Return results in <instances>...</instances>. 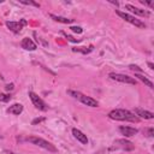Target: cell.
Instances as JSON below:
<instances>
[{
	"instance_id": "d6986e66",
	"label": "cell",
	"mask_w": 154,
	"mask_h": 154,
	"mask_svg": "<svg viewBox=\"0 0 154 154\" xmlns=\"http://www.w3.org/2000/svg\"><path fill=\"white\" fill-rule=\"evenodd\" d=\"M129 69H130L131 71H134L135 74H139V72H140V74H142V72H143V70H142L140 66H137V65H134V64H131V65L129 66Z\"/></svg>"
},
{
	"instance_id": "83f0119b",
	"label": "cell",
	"mask_w": 154,
	"mask_h": 154,
	"mask_svg": "<svg viewBox=\"0 0 154 154\" xmlns=\"http://www.w3.org/2000/svg\"><path fill=\"white\" fill-rule=\"evenodd\" d=\"M1 3H3V1H1V0H0V4H1Z\"/></svg>"
},
{
	"instance_id": "ac0fdd59",
	"label": "cell",
	"mask_w": 154,
	"mask_h": 154,
	"mask_svg": "<svg viewBox=\"0 0 154 154\" xmlns=\"http://www.w3.org/2000/svg\"><path fill=\"white\" fill-rule=\"evenodd\" d=\"M19 3L24 4V5H32V6H35V7H40V4L33 1V0H29V1H27V0H19Z\"/></svg>"
},
{
	"instance_id": "8992f818",
	"label": "cell",
	"mask_w": 154,
	"mask_h": 154,
	"mask_svg": "<svg viewBox=\"0 0 154 154\" xmlns=\"http://www.w3.org/2000/svg\"><path fill=\"white\" fill-rule=\"evenodd\" d=\"M113 146L116 148H119L122 150H134L135 149V145L132 142L125 140V139H119V140H116Z\"/></svg>"
},
{
	"instance_id": "ffe728a7",
	"label": "cell",
	"mask_w": 154,
	"mask_h": 154,
	"mask_svg": "<svg viewBox=\"0 0 154 154\" xmlns=\"http://www.w3.org/2000/svg\"><path fill=\"white\" fill-rule=\"evenodd\" d=\"M10 100H11V96H10L8 94L0 93V101H3V102H8Z\"/></svg>"
},
{
	"instance_id": "ba28073f",
	"label": "cell",
	"mask_w": 154,
	"mask_h": 154,
	"mask_svg": "<svg viewBox=\"0 0 154 154\" xmlns=\"http://www.w3.org/2000/svg\"><path fill=\"white\" fill-rule=\"evenodd\" d=\"M125 10H129L130 12L135 13V15H137V16H141V17H148V16H149V12L146 11V10H141V8L135 7L134 5H130V4L125 5Z\"/></svg>"
},
{
	"instance_id": "5b68a950",
	"label": "cell",
	"mask_w": 154,
	"mask_h": 154,
	"mask_svg": "<svg viewBox=\"0 0 154 154\" xmlns=\"http://www.w3.org/2000/svg\"><path fill=\"white\" fill-rule=\"evenodd\" d=\"M29 98H30V100H32L33 105L37 110H40V111H46L48 108L47 105H46V102L42 99H41L36 93H34V91H29Z\"/></svg>"
},
{
	"instance_id": "52a82bcc",
	"label": "cell",
	"mask_w": 154,
	"mask_h": 154,
	"mask_svg": "<svg viewBox=\"0 0 154 154\" xmlns=\"http://www.w3.org/2000/svg\"><path fill=\"white\" fill-rule=\"evenodd\" d=\"M24 25H27L25 19H20V22H6V27L13 33H19Z\"/></svg>"
},
{
	"instance_id": "f1b7e54d",
	"label": "cell",
	"mask_w": 154,
	"mask_h": 154,
	"mask_svg": "<svg viewBox=\"0 0 154 154\" xmlns=\"http://www.w3.org/2000/svg\"><path fill=\"white\" fill-rule=\"evenodd\" d=\"M1 137H3V136H1V135H0V139H1Z\"/></svg>"
},
{
	"instance_id": "30bf717a",
	"label": "cell",
	"mask_w": 154,
	"mask_h": 154,
	"mask_svg": "<svg viewBox=\"0 0 154 154\" xmlns=\"http://www.w3.org/2000/svg\"><path fill=\"white\" fill-rule=\"evenodd\" d=\"M135 115L140 118H143V119H153L154 118V113L149 111H146L143 108H140V107H136L135 108Z\"/></svg>"
},
{
	"instance_id": "4fadbf2b",
	"label": "cell",
	"mask_w": 154,
	"mask_h": 154,
	"mask_svg": "<svg viewBox=\"0 0 154 154\" xmlns=\"http://www.w3.org/2000/svg\"><path fill=\"white\" fill-rule=\"evenodd\" d=\"M79 101L82 102V104H84L86 106H89V107H98L99 106V102L95 99L90 98V96H87V95H82Z\"/></svg>"
},
{
	"instance_id": "6da1fadb",
	"label": "cell",
	"mask_w": 154,
	"mask_h": 154,
	"mask_svg": "<svg viewBox=\"0 0 154 154\" xmlns=\"http://www.w3.org/2000/svg\"><path fill=\"white\" fill-rule=\"evenodd\" d=\"M108 117L113 120H122V122H132V123H137L140 119L135 113H132L129 110H123V108H117L111 111L108 113Z\"/></svg>"
},
{
	"instance_id": "4316f807",
	"label": "cell",
	"mask_w": 154,
	"mask_h": 154,
	"mask_svg": "<svg viewBox=\"0 0 154 154\" xmlns=\"http://www.w3.org/2000/svg\"><path fill=\"white\" fill-rule=\"evenodd\" d=\"M8 154H17V153H8Z\"/></svg>"
},
{
	"instance_id": "9c48e42d",
	"label": "cell",
	"mask_w": 154,
	"mask_h": 154,
	"mask_svg": "<svg viewBox=\"0 0 154 154\" xmlns=\"http://www.w3.org/2000/svg\"><path fill=\"white\" fill-rule=\"evenodd\" d=\"M119 131H120L122 135H124V136H127V137L135 136L137 132H139L137 129L132 128V127H119Z\"/></svg>"
},
{
	"instance_id": "44dd1931",
	"label": "cell",
	"mask_w": 154,
	"mask_h": 154,
	"mask_svg": "<svg viewBox=\"0 0 154 154\" xmlns=\"http://www.w3.org/2000/svg\"><path fill=\"white\" fill-rule=\"evenodd\" d=\"M70 29L72 30L74 33H77V34H82V33H83V29H82L81 27H71Z\"/></svg>"
},
{
	"instance_id": "8fae6325",
	"label": "cell",
	"mask_w": 154,
	"mask_h": 154,
	"mask_svg": "<svg viewBox=\"0 0 154 154\" xmlns=\"http://www.w3.org/2000/svg\"><path fill=\"white\" fill-rule=\"evenodd\" d=\"M72 135H74V137H75L77 141H79V142L82 143V145H88V139H87V136H86L81 130L74 128V129H72Z\"/></svg>"
},
{
	"instance_id": "3957f363",
	"label": "cell",
	"mask_w": 154,
	"mask_h": 154,
	"mask_svg": "<svg viewBox=\"0 0 154 154\" xmlns=\"http://www.w3.org/2000/svg\"><path fill=\"white\" fill-rule=\"evenodd\" d=\"M116 13H117L122 19H124L125 22H129V23H131V24H134V25L137 27V28H142V29L146 28V24L143 23V22H141L140 19H136L134 16H131V15H129V13H125V12H122V11H119V10H116Z\"/></svg>"
},
{
	"instance_id": "e0dca14e",
	"label": "cell",
	"mask_w": 154,
	"mask_h": 154,
	"mask_svg": "<svg viewBox=\"0 0 154 154\" xmlns=\"http://www.w3.org/2000/svg\"><path fill=\"white\" fill-rule=\"evenodd\" d=\"M68 94L70 95V96H72V98H75V99H81V96L83 95L82 93H79V91H75V90H68Z\"/></svg>"
},
{
	"instance_id": "277c9868",
	"label": "cell",
	"mask_w": 154,
	"mask_h": 154,
	"mask_svg": "<svg viewBox=\"0 0 154 154\" xmlns=\"http://www.w3.org/2000/svg\"><path fill=\"white\" fill-rule=\"evenodd\" d=\"M110 78L113 79V81H118V82H122V83H127V84H134L136 86V79L134 77H130L128 75H123V74H116V72H111L110 75Z\"/></svg>"
},
{
	"instance_id": "5bb4252c",
	"label": "cell",
	"mask_w": 154,
	"mask_h": 154,
	"mask_svg": "<svg viewBox=\"0 0 154 154\" xmlns=\"http://www.w3.org/2000/svg\"><path fill=\"white\" fill-rule=\"evenodd\" d=\"M7 112H8V113H11V115H15V116H19L23 112V105L13 104L12 106H10L7 108Z\"/></svg>"
},
{
	"instance_id": "2e32d148",
	"label": "cell",
	"mask_w": 154,
	"mask_h": 154,
	"mask_svg": "<svg viewBox=\"0 0 154 154\" xmlns=\"http://www.w3.org/2000/svg\"><path fill=\"white\" fill-rule=\"evenodd\" d=\"M135 77L136 78H139L141 82H143L146 86H148L150 89H153L154 88V84H153V82L150 81V79H148L146 76H143V75H141V74H135Z\"/></svg>"
},
{
	"instance_id": "d4e9b609",
	"label": "cell",
	"mask_w": 154,
	"mask_h": 154,
	"mask_svg": "<svg viewBox=\"0 0 154 154\" xmlns=\"http://www.w3.org/2000/svg\"><path fill=\"white\" fill-rule=\"evenodd\" d=\"M5 88H6V90H12V89H13V84H12V83H11V84H6Z\"/></svg>"
},
{
	"instance_id": "cb8c5ba5",
	"label": "cell",
	"mask_w": 154,
	"mask_h": 154,
	"mask_svg": "<svg viewBox=\"0 0 154 154\" xmlns=\"http://www.w3.org/2000/svg\"><path fill=\"white\" fill-rule=\"evenodd\" d=\"M65 35V37L69 40V41H71V42H77V40H75L72 36H70V35H66V34H64Z\"/></svg>"
},
{
	"instance_id": "7402d4cb",
	"label": "cell",
	"mask_w": 154,
	"mask_h": 154,
	"mask_svg": "<svg viewBox=\"0 0 154 154\" xmlns=\"http://www.w3.org/2000/svg\"><path fill=\"white\" fill-rule=\"evenodd\" d=\"M146 131H147V135H148L149 137H153V136H154V129H153V128H148Z\"/></svg>"
},
{
	"instance_id": "7a4b0ae2",
	"label": "cell",
	"mask_w": 154,
	"mask_h": 154,
	"mask_svg": "<svg viewBox=\"0 0 154 154\" xmlns=\"http://www.w3.org/2000/svg\"><path fill=\"white\" fill-rule=\"evenodd\" d=\"M28 141L32 142L33 145H36V146L44 148V149H46V150H48L51 153H57V148L52 145V143L46 141V140H44V139H41V137H34L33 136V137H29Z\"/></svg>"
},
{
	"instance_id": "9a60e30c",
	"label": "cell",
	"mask_w": 154,
	"mask_h": 154,
	"mask_svg": "<svg viewBox=\"0 0 154 154\" xmlns=\"http://www.w3.org/2000/svg\"><path fill=\"white\" fill-rule=\"evenodd\" d=\"M49 17L52 18L53 20H56V22H59V23H64V24H70L72 23L74 19H69V18H65V17H60V16H56V15H52L51 13Z\"/></svg>"
},
{
	"instance_id": "7c38bea8",
	"label": "cell",
	"mask_w": 154,
	"mask_h": 154,
	"mask_svg": "<svg viewBox=\"0 0 154 154\" xmlns=\"http://www.w3.org/2000/svg\"><path fill=\"white\" fill-rule=\"evenodd\" d=\"M20 46H22V48H24L25 51H35L37 48L36 45H35V42L32 39H29V37L23 39L22 42H20Z\"/></svg>"
},
{
	"instance_id": "484cf974",
	"label": "cell",
	"mask_w": 154,
	"mask_h": 154,
	"mask_svg": "<svg viewBox=\"0 0 154 154\" xmlns=\"http://www.w3.org/2000/svg\"><path fill=\"white\" fill-rule=\"evenodd\" d=\"M148 66H149V69H152V70L154 69V64H153V63H150V61L148 63Z\"/></svg>"
},
{
	"instance_id": "603a6c76",
	"label": "cell",
	"mask_w": 154,
	"mask_h": 154,
	"mask_svg": "<svg viewBox=\"0 0 154 154\" xmlns=\"http://www.w3.org/2000/svg\"><path fill=\"white\" fill-rule=\"evenodd\" d=\"M44 120H45V118H36V119L33 120V125H36L37 123H41V122H44Z\"/></svg>"
}]
</instances>
